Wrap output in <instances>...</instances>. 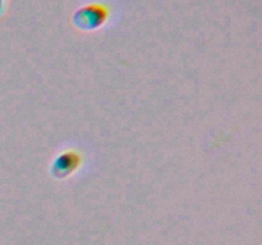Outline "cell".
Wrapping results in <instances>:
<instances>
[{"label": "cell", "instance_id": "obj_3", "mask_svg": "<svg viewBox=\"0 0 262 245\" xmlns=\"http://www.w3.org/2000/svg\"><path fill=\"white\" fill-rule=\"evenodd\" d=\"M3 8H4V0H0V14L3 12Z\"/></svg>", "mask_w": 262, "mask_h": 245}, {"label": "cell", "instance_id": "obj_1", "mask_svg": "<svg viewBox=\"0 0 262 245\" xmlns=\"http://www.w3.org/2000/svg\"><path fill=\"white\" fill-rule=\"evenodd\" d=\"M82 163V156L81 153L77 151L69 150L64 151V152L59 153L53 161L51 165V174L53 176L58 179H64L67 176H71L79 165Z\"/></svg>", "mask_w": 262, "mask_h": 245}, {"label": "cell", "instance_id": "obj_2", "mask_svg": "<svg viewBox=\"0 0 262 245\" xmlns=\"http://www.w3.org/2000/svg\"><path fill=\"white\" fill-rule=\"evenodd\" d=\"M105 17H106V14H105L104 8L92 5V7L79 9L76 13L74 22L82 30H94V28L99 27L104 23Z\"/></svg>", "mask_w": 262, "mask_h": 245}]
</instances>
